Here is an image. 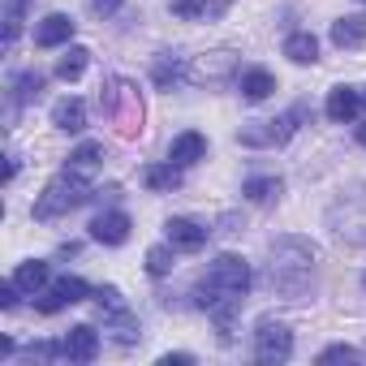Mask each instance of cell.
Masks as SVG:
<instances>
[{"instance_id": "obj_1", "label": "cell", "mask_w": 366, "mask_h": 366, "mask_svg": "<svg viewBox=\"0 0 366 366\" xmlns=\"http://www.w3.org/2000/svg\"><path fill=\"white\" fill-rule=\"evenodd\" d=\"M86 199H91V181H86L82 172L65 168L61 177H52V181H48V190L35 199V220H56V216H65V212L82 207Z\"/></svg>"}, {"instance_id": "obj_2", "label": "cell", "mask_w": 366, "mask_h": 366, "mask_svg": "<svg viewBox=\"0 0 366 366\" xmlns=\"http://www.w3.org/2000/svg\"><path fill=\"white\" fill-rule=\"evenodd\" d=\"M99 104H104L108 121H112L125 138H134V134L142 129V99H138V86H134V82L112 78V82L99 91Z\"/></svg>"}, {"instance_id": "obj_3", "label": "cell", "mask_w": 366, "mask_h": 366, "mask_svg": "<svg viewBox=\"0 0 366 366\" xmlns=\"http://www.w3.org/2000/svg\"><path fill=\"white\" fill-rule=\"evenodd\" d=\"M302 117H306V108H293V112H285V117H276V121H254V125H246L237 138H242V147H280V142L293 138V129H297Z\"/></svg>"}, {"instance_id": "obj_4", "label": "cell", "mask_w": 366, "mask_h": 366, "mask_svg": "<svg viewBox=\"0 0 366 366\" xmlns=\"http://www.w3.org/2000/svg\"><path fill=\"white\" fill-rule=\"evenodd\" d=\"M293 353V332L285 323H259L254 332V357L263 366H276V362H289Z\"/></svg>"}, {"instance_id": "obj_5", "label": "cell", "mask_w": 366, "mask_h": 366, "mask_svg": "<svg viewBox=\"0 0 366 366\" xmlns=\"http://www.w3.org/2000/svg\"><path fill=\"white\" fill-rule=\"evenodd\" d=\"M91 297V285L86 280H78V276H61L48 293H39V315H56V310H65V306H78V302H86Z\"/></svg>"}, {"instance_id": "obj_6", "label": "cell", "mask_w": 366, "mask_h": 366, "mask_svg": "<svg viewBox=\"0 0 366 366\" xmlns=\"http://www.w3.org/2000/svg\"><path fill=\"white\" fill-rule=\"evenodd\" d=\"M164 237H168V246L186 250V254H199V250L207 246V229H199L194 220H181V216H172V220L164 224Z\"/></svg>"}, {"instance_id": "obj_7", "label": "cell", "mask_w": 366, "mask_h": 366, "mask_svg": "<svg viewBox=\"0 0 366 366\" xmlns=\"http://www.w3.org/2000/svg\"><path fill=\"white\" fill-rule=\"evenodd\" d=\"M61 345H65V357H69V362H95V357H99V332H95L91 323L69 327Z\"/></svg>"}, {"instance_id": "obj_8", "label": "cell", "mask_w": 366, "mask_h": 366, "mask_svg": "<svg viewBox=\"0 0 366 366\" xmlns=\"http://www.w3.org/2000/svg\"><path fill=\"white\" fill-rule=\"evenodd\" d=\"M129 216L125 212H104V216H95V224H91V237L95 242H104V246H121V242H129Z\"/></svg>"}, {"instance_id": "obj_9", "label": "cell", "mask_w": 366, "mask_h": 366, "mask_svg": "<svg viewBox=\"0 0 366 366\" xmlns=\"http://www.w3.org/2000/svg\"><path fill=\"white\" fill-rule=\"evenodd\" d=\"M74 39V18L69 14H48L44 22H39V31H35V44L39 48H61V44H69Z\"/></svg>"}, {"instance_id": "obj_10", "label": "cell", "mask_w": 366, "mask_h": 366, "mask_svg": "<svg viewBox=\"0 0 366 366\" xmlns=\"http://www.w3.org/2000/svg\"><path fill=\"white\" fill-rule=\"evenodd\" d=\"M95 306H99V315H104L108 323H121V327H125V332L134 336V327H138V323H134V315L125 310V302H121V293H117L112 285L95 289Z\"/></svg>"}, {"instance_id": "obj_11", "label": "cell", "mask_w": 366, "mask_h": 366, "mask_svg": "<svg viewBox=\"0 0 366 366\" xmlns=\"http://www.w3.org/2000/svg\"><path fill=\"white\" fill-rule=\"evenodd\" d=\"M203 155H207V138H203L199 129L177 134V138H172V147H168V159H172V164H181V168L194 164V159H203Z\"/></svg>"}, {"instance_id": "obj_12", "label": "cell", "mask_w": 366, "mask_h": 366, "mask_svg": "<svg viewBox=\"0 0 366 366\" xmlns=\"http://www.w3.org/2000/svg\"><path fill=\"white\" fill-rule=\"evenodd\" d=\"M357 108H362V95L353 86H332V95H327V121L349 125L357 117Z\"/></svg>"}, {"instance_id": "obj_13", "label": "cell", "mask_w": 366, "mask_h": 366, "mask_svg": "<svg viewBox=\"0 0 366 366\" xmlns=\"http://www.w3.org/2000/svg\"><path fill=\"white\" fill-rule=\"evenodd\" d=\"M52 125L65 129V134H82L86 129V104L82 99H61L52 108Z\"/></svg>"}, {"instance_id": "obj_14", "label": "cell", "mask_w": 366, "mask_h": 366, "mask_svg": "<svg viewBox=\"0 0 366 366\" xmlns=\"http://www.w3.org/2000/svg\"><path fill=\"white\" fill-rule=\"evenodd\" d=\"M285 56H289L293 65H315V61H319V39H315L310 31H293V35L285 39Z\"/></svg>"}, {"instance_id": "obj_15", "label": "cell", "mask_w": 366, "mask_h": 366, "mask_svg": "<svg viewBox=\"0 0 366 366\" xmlns=\"http://www.w3.org/2000/svg\"><path fill=\"white\" fill-rule=\"evenodd\" d=\"M332 44H336V48H362V44H366V18L353 14V18L332 22Z\"/></svg>"}, {"instance_id": "obj_16", "label": "cell", "mask_w": 366, "mask_h": 366, "mask_svg": "<svg viewBox=\"0 0 366 366\" xmlns=\"http://www.w3.org/2000/svg\"><path fill=\"white\" fill-rule=\"evenodd\" d=\"M142 186L147 190H177L181 186V164H151L147 172H142Z\"/></svg>"}, {"instance_id": "obj_17", "label": "cell", "mask_w": 366, "mask_h": 366, "mask_svg": "<svg viewBox=\"0 0 366 366\" xmlns=\"http://www.w3.org/2000/svg\"><path fill=\"white\" fill-rule=\"evenodd\" d=\"M272 91H276V78H272L267 69H250V74H242V95H246L250 104L267 99Z\"/></svg>"}, {"instance_id": "obj_18", "label": "cell", "mask_w": 366, "mask_h": 366, "mask_svg": "<svg viewBox=\"0 0 366 366\" xmlns=\"http://www.w3.org/2000/svg\"><path fill=\"white\" fill-rule=\"evenodd\" d=\"M14 285L22 289V293H44V285H48V263H22L18 272H14Z\"/></svg>"}, {"instance_id": "obj_19", "label": "cell", "mask_w": 366, "mask_h": 366, "mask_svg": "<svg viewBox=\"0 0 366 366\" xmlns=\"http://www.w3.org/2000/svg\"><path fill=\"white\" fill-rule=\"evenodd\" d=\"M280 190H285V181H280V177H250L246 186H242V194H246L250 203H272Z\"/></svg>"}, {"instance_id": "obj_20", "label": "cell", "mask_w": 366, "mask_h": 366, "mask_svg": "<svg viewBox=\"0 0 366 366\" xmlns=\"http://www.w3.org/2000/svg\"><path fill=\"white\" fill-rule=\"evenodd\" d=\"M86 61H91V52H86V48H69V52L56 61V78H61V82H78V78H82V69H86Z\"/></svg>"}, {"instance_id": "obj_21", "label": "cell", "mask_w": 366, "mask_h": 366, "mask_svg": "<svg viewBox=\"0 0 366 366\" xmlns=\"http://www.w3.org/2000/svg\"><path fill=\"white\" fill-rule=\"evenodd\" d=\"M99 159H104V147H99V142H82V147L69 155V168L86 177V172H95V168H99Z\"/></svg>"}, {"instance_id": "obj_22", "label": "cell", "mask_w": 366, "mask_h": 366, "mask_svg": "<svg viewBox=\"0 0 366 366\" xmlns=\"http://www.w3.org/2000/svg\"><path fill=\"white\" fill-rule=\"evenodd\" d=\"M39 91H44V74L26 69V74H18V78H14V99H18V104H31V99H39Z\"/></svg>"}, {"instance_id": "obj_23", "label": "cell", "mask_w": 366, "mask_h": 366, "mask_svg": "<svg viewBox=\"0 0 366 366\" xmlns=\"http://www.w3.org/2000/svg\"><path fill=\"white\" fill-rule=\"evenodd\" d=\"M22 14H26V0H9V5H5V48H14V39H18Z\"/></svg>"}, {"instance_id": "obj_24", "label": "cell", "mask_w": 366, "mask_h": 366, "mask_svg": "<svg viewBox=\"0 0 366 366\" xmlns=\"http://www.w3.org/2000/svg\"><path fill=\"white\" fill-rule=\"evenodd\" d=\"M172 250H177V246H151V250H147V272H151V276H168V272H172Z\"/></svg>"}, {"instance_id": "obj_25", "label": "cell", "mask_w": 366, "mask_h": 366, "mask_svg": "<svg viewBox=\"0 0 366 366\" xmlns=\"http://www.w3.org/2000/svg\"><path fill=\"white\" fill-rule=\"evenodd\" d=\"M177 78H181V61L159 56V61H155V86H172Z\"/></svg>"}, {"instance_id": "obj_26", "label": "cell", "mask_w": 366, "mask_h": 366, "mask_svg": "<svg viewBox=\"0 0 366 366\" xmlns=\"http://www.w3.org/2000/svg\"><path fill=\"white\" fill-rule=\"evenodd\" d=\"M319 362H357V349L353 345H332L319 353Z\"/></svg>"}, {"instance_id": "obj_27", "label": "cell", "mask_w": 366, "mask_h": 366, "mask_svg": "<svg viewBox=\"0 0 366 366\" xmlns=\"http://www.w3.org/2000/svg\"><path fill=\"white\" fill-rule=\"evenodd\" d=\"M18 293H22V289H18L14 280H5V285H0V306L14 310V306H18Z\"/></svg>"}, {"instance_id": "obj_28", "label": "cell", "mask_w": 366, "mask_h": 366, "mask_svg": "<svg viewBox=\"0 0 366 366\" xmlns=\"http://www.w3.org/2000/svg\"><path fill=\"white\" fill-rule=\"evenodd\" d=\"M121 5H125V0H91V9H95L99 18H108V14H117Z\"/></svg>"}, {"instance_id": "obj_29", "label": "cell", "mask_w": 366, "mask_h": 366, "mask_svg": "<svg viewBox=\"0 0 366 366\" xmlns=\"http://www.w3.org/2000/svg\"><path fill=\"white\" fill-rule=\"evenodd\" d=\"M186 362H194V357L190 353H164L159 357V366H186Z\"/></svg>"}, {"instance_id": "obj_30", "label": "cell", "mask_w": 366, "mask_h": 366, "mask_svg": "<svg viewBox=\"0 0 366 366\" xmlns=\"http://www.w3.org/2000/svg\"><path fill=\"white\" fill-rule=\"evenodd\" d=\"M18 177V155H9V164H5V181H14Z\"/></svg>"}, {"instance_id": "obj_31", "label": "cell", "mask_w": 366, "mask_h": 366, "mask_svg": "<svg viewBox=\"0 0 366 366\" xmlns=\"http://www.w3.org/2000/svg\"><path fill=\"white\" fill-rule=\"evenodd\" d=\"M357 142H362V147H366V125H357Z\"/></svg>"}, {"instance_id": "obj_32", "label": "cell", "mask_w": 366, "mask_h": 366, "mask_svg": "<svg viewBox=\"0 0 366 366\" xmlns=\"http://www.w3.org/2000/svg\"><path fill=\"white\" fill-rule=\"evenodd\" d=\"M362 104H366V91H362Z\"/></svg>"}, {"instance_id": "obj_33", "label": "cell", "mask_w": 366, "mask_h": 366, "mask_svg": "<svg viewBox=\"0 0 366 366\" xmlns=\"http://www.w3.org/2000/svg\"><path fill=\"white\" fill-rule=\"evenodd\" d=\"M362 285H366V276H362Z\"/></svg>"}]
</instances>
